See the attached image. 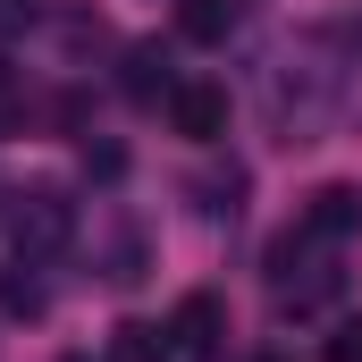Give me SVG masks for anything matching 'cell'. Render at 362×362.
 Returning <instances> with one entry per match:
<instances>
[{
  "label": "cell",
  "mask_w": 362,
  "mask_h": 362,
  "mask_svg": "<svg viewBox=\"0 0 362 362\" xmlns=\"http://www.w3.org/2000/svg\"><path fill=\"white\" fill-rule=\"evenodd\" d=\"M110 362H169V329L127 320V329H118V346H110Z\"/></svg>",
  "instance_id": "obj_7"
},
{
  "label": "cell",
  "mask_w": 362,
  "mask_h": 362,
  "mask_svg": "<svg viewBox=\"0 0 362 362\" xmlns=\"http://www.w3.org/2000/svg\"><path fill=\"white\" fill-rule=\"evenodd\" d=\"M34 8H42V0H0V17H34Z\"/></svg>",
  "instance_id": "obj_10"
},
{
  "label": "cell",
  "mask_w": 362,
  "mask_h": 362,
  "mask_svg": "<svg viewBox=\"0 0 362 362\" xmlns=\"http://www.w3.org/2000/svg\"><path fill=\"white\" fill-rule=\"evenodd\" d=\"M295 228H303L312 245H346V236L362 228V185H320V194L303 202V219H295Z\"/></svg>",
  "instance_id": "obj_4"
},
{
  "label": "cell",
  "mask_w": 362,
  "mask_h": 362,
  "mask_svg": "<svg viewBox=\"0 0 362 362\" xmlns=\"http://www.w3.org/2000/svg\"><path fill=\"white\" fill-rule=\"evenodd\" d=\"M127 93H135V101H169V93H177L160 42H135V51H127Z\"/></svg>",
  "instance_id": "obj_6"
},
{
  "label": "cell",
  "mask_w": 362,
  "mask_h": 362,
  "mask_svg": "<svg viewBox=\"0 0 362 362\" xmlns=\"http://www.w3.org/2000/svg\"><path fill=\"white\" fill-rule=\"evenodd\" d=\"M110 286H135V278H144V236H135V228H118V236H110Z\"/></svg>",
  "instance_id": "obj_8"
},
{
  "label": "cell",
  "mask_w": 362,
  "mask_h": 362,
  "mask_svg": "<svg viewBox=\"0 0 362 362\" xmlns=\"http://www.w3.org/2000/svg\"><path fill=\"white\" fill-rule=\"evenodd\" d=\"M245 25V0H177V34L185 42H228Z\"/></svg>",
  "instance_id": "obj_5"
},
{
  "label": "cell",
  "mask_w": 362,
  "mask_h": 362,
  "mask_svg": "<svg viewBox=\"0 0 362 362\" xmlns=\"http://www.w3.org/2000/svg\"><path fill=\"white\" fill-rule=\"evenodd\" d=\"M219 337H228V303L219 295H185L169 312V362H202Z\"/></svg>",
  "instance_id": "obj_2"
},
{
  "label": "cell",
  "mask_w": 362,
  "mask_h": 362,
  "mask_svg": "<svg viewBox=\"0 0 362 362\" xmlns=\"http://www.w3.org/2000/svg\"><path fill=\"white\" fill-rule=\"evenodd\" d=\"M68 236H76V202H68L59 185L8 194V245H17V253H59Z\"/></svg>",
  "instance_id": "obj_1"
},
{
  "label": "cell",
  "mask_w": 362,
  "mask_h": 362,
  "mask_svg": "<svg viewBox=\"0 0 362 362\" xmlns=\"http://www.w3.org/2000/svg\"><path fill=\"white\" fill-rule=\"evenodd\" d=\"M320 362H362V320H337L329 346H320Z\"/></svg>",
  "instance_id": "obj_9"
},
{
  "label": "cell",
  "mask_w": 362,
  "mask_h": 362,
  "mask_svg": "<svg viewBox=\"0 0 362 362\" xmlns=\"http://www.w3.org/2000/svg\"><path fill=\"white\" fill-rule=\"evenodd\" d=\"M169 127H177L185 144H219V135H228V85L185 76V85L169 93Z\"/></svg>",
  "instance_id": "obj_3"
}]
</instances>
